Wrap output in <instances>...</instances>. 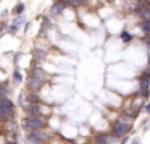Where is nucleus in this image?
<instances>
[{"instance_id": "1", "label": "nucleus", "mask_w": 150, "mask_h": 144, "mask_svg": "<svg viewBox=\"0 0 150 144\" xmlns=\"http://www.w3.org/2000/svg\"><path fill=\"white\" fill-rule=\"evenodd\" d=\"M0 118L4 121L13 120V104L7 97L0 99Z\"/></svg>"}, {"instance_id": "2", "label": "nucleus", "mask_w": 150, "mask_h": 144, "mask_svg": "<svg viewBox=\"0 0 150 144\" xmlns=\"http://www.w3.org/2000/svg\"><path fill=\"white\" fill-rule=\"evenodd\" d=\"M42 126H44V121L40 120L39 117H36V115H29V117H26L23 120V128L28 131V133L37 131V130H40Z\"/></svg>"}, {"instance_id": "3", "label": "nucleus", "mask_w": 150, "mask_h": 144, "mask_svg": "<svg viewBox=\"0 0 150 144\" xmlns=\"http://www.w3.org/2000/svg\"><path fill=\"white\" fill-rule=\"evenodd\" d=\"M136 15H137V16H139L142 21L150 20V2H145V4H142V5H137Z\"/></svg>"}, {"instance_id": "4", "label": "nucleus", "mask_w": 150, "mask_h": 144, "mask_svg": "<svg viewBox=\"0 0 150 144\" xmlns=\"http://www.w3.org/2000/svg\"><path fill=\"white\" fill-rule=\"evenodd\" d=\"M127 131H129L127 123H124L123 120L115 121V125H113V134H115V136H126Z\"/></svg>"}, {"instance_id": "5", "label": "nucleus", "mask_w": 150, "mask_h": 144, "mask_svg": "<svg viewBox=\"0 0 150 144\" xmlns=\"http://www.w3.org/2000/svg\"><path fill=\"white\" fill-rule=\"evenodd\" d=\"M44 139L40 130L37 131H33V133H28V139H26V144H40V141Z\"/></svg>"}, {"instance_id": "6", "label": "nucleus", "mask_w": 150, "mask_h": 144, "mask_svg": "<svg viewBox=\"0 0 150 144\" xmlns=\"http://www.w3.org/2000/svg\"><path fill=\"white\" fill-rule=\"evenodd\" d=\"M23 23H24V16H23V15H18V16L13 20V24H11L10 31H11V33H16V31L20 29V26H21Z\"/></svg>"}, {"instance_id": "7", "label": "nucleus", "mask_w": 150, "mask_h": 144, "mask_svg": "<svg viewBox=\"0 0 150 144\" xmlns=\"http://www.w3.org/2000/svg\"><path fill=\"white\" fill-rule=\"evenodd\" d=\"M65 5L63 4H60V2H55L53 4V7H52V15H60V13H63V10H65Z\"/></svg>"}, {"instance_id": "8", "label": "nucleus", "mask_w": 150, "mask_h": 144, "mask_svg": "<svg viewBox=\"0 0 150 144\" xmlns=\"http://www.w3.org/2000/svg\"><path fill=\"white\" fill-rule=\"evenodd\" d=\"M24 108H26V112H29L33 115L39 113V110H40V107L37 104H28V105H24Z\"/></svg>"}, {"instance_id": "9", "label": "nucleus", "mask_w": 150, "mask_h": 144, "mask_svg": "<svg viewBox=\"0 0 150 144\" xmlns=\"http://www.w3.org/2000/svg\"><path fill=\"white\" fill-rule=\"evenodd\" d=\"M31 76H34V78L36 79H39V81H42L44 78H45V73L42 71V70L39 68V66H36V68H34V71H33V75Z\"/></svg>"}, {"instance_id": "10", "label": "nucleus", "mask_w": 150, "mask_h": 144, "mask_svg": "<svg viewBox=\"0 0 150 144\" xmlns=\"http://www.w3.org/2000/svg\"><path fill=\"white\" fill-rule=\"evenodd\" d=\"M140 29H142L145 34H150V20L142 21V23H140Z\"/></svg>"}, {"instance_id": "11", "label": "nucleus", "mask_w": 150, "mask_h": 144, "mask_svg": "<svg viewBox=\"0 0 150 144\" xmlns=\"http://www.w3.org/2000/svg\"><path fill=\"white\" fill-rule=\"evenodd\" d=\"M24 4H18L16 7H15V10H13V13L15 15H23V11H24Z\"/></svg>"}, {"instance_id": "12", "label": "nucleus", "mask_w": 150, "mask_h": 144, "mask_svg": "<svg viewBox=\"0 0 150 144\" xmlns=\"http://www.w3.org/2000/svg\"><path fill=\"white\" fill-rule=\"evenodd\" d=\"M95 144H108V138L105 136V134H100V136H97V139H95Z\"/></svg>"}, {"instance_id": "13", "label": "nucleus", "mask_w": 150, "mask_h": 144, "mask_svg": "<svg viewBox=\"0 0 150 144\" xmlns=\"http://www.w3.org/2000/svg\"><path fill=\"white\" fill-rule=\"evenodd\" d=\"M82 2H84V0H68V7L78 8V7H81V5H82Z\"/></svg>"}, {"instance_id": "14", "label": "nucleus", "mask_w": 150, "mask_h": 144, "mask_svg": "<svg viewBox=\"0 0 150 144\" xmlns=\"http://www.w3.org/2000/svg\"><path fill=\"white\" fill-rule=\"evenodd\" d=\"M131 39H132V36H131L127 31H123V33H121V41H123V42H129Z\"/></svg>"}, {"instance_id": "15", "label": "nucleus", "mask_w": 150, "mask_h": 144, "mask_svg": "<svg viewBox=\"0 0 150 144\" xmlns=\"http://www.w3.org/2000/svg\"><path fill=\"white\" fill-rule=\"evenodd\" d=\"M29 86H31L33 89H36L37 86H40V81H39V79H36L34 76H31V79H29Z\"/></svg>"}, {"instance_id": "16", "label": "nucleus", "mask_w": 150, "mask_h": 144, "mask_svg": "<svg viewBox=\"0 0 150 144\" xmlns=\"http://www.w3.org/2000/svg\"><path fill=\"white\" fill-rule=\"evenodd\" d=\"M28 101H29L31 104H37V102H39V97H37V94H28Z\"/></svg>"}, {"instance_id": "17", "label": "nucleus", "mask_w": 150, "mask_h": 144, "mask_svg": "<svg viewBox=\"0 0 150 144\" xmlns=\"http://www.w3.org/2000/svg\"><path fill=\"white\" fill-rule=\"evenodd\" d=\"M13 79H15V81H16V83H21V81H23V76H21V73L18 71V70H16V71L13 73Z\"/></svg>"}, {"instance_id": "18", "label": "nucleus", "mask_w": 150, "mask_h": 144, "mask_svg": "<svg viewBox=\"0 0 150 144\" xmlns=\"http://www.w3.org/2000/svg\"><path fill=\"white\" fill-rule=\"evenodd\" d=\"M145 42H147V47L150 50V34H145Z\"/></svg>"}, {"instance_id": "19", "label": "nucleus", "mask_w": 150, "mask_h": 144, "mask_svg": "<svg viewBox=\"0 0 150 144\" xmlns=\"http://www.w3.org/2000/svg\"><path fill=\"white\" fill-rule=\"evenodd\" d=\"M137 2V5H142V4H145V2H149V0H136Z\"/></svg>"}, {"instance_id": "20", "label": "nucleus", "mask_w": 150, "mask_h": 144, "mask_svg": "<svg viewBox=\"0 0 150 144\" xmlns=\"http://www.w3.org/2000/svg\"><path fill=\"white\" fill-rule=\"evenodd\" d=\"M4 29H5V23H0V33H2Z\"/></svg>"}, {"instance_id": "21", "label": "nucleus", "mask_w": 150, "mask_h": 144, "mask_svg": "<svg viewBox=\"0 0 150 144\" xmlns=\"http://www.w3.org/2000/svg\"><path fill=\"white\" fill-rule=\"evenodd\" d=\"M145 112H147V113H150V104L145 105Z\"/></svg>"}, {"instance_id": "22", "label": "nucleus", "mask_w": 150, "mask_h": 144, "mask_svg": "<svg viewBox=\"0 0 150 144\" xmlns=\"http://www.w3.org/2000/svg\"><path fill=\"white\" fill-rule=\"evenodd\" d=\"M132 144H137V143H136V141H134V143H132Z\"/></svg>"}]
</instances>
